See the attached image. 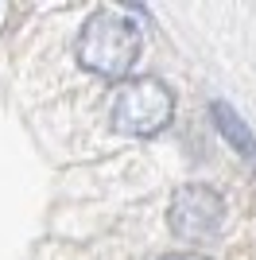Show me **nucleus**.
Returning a JSON list of instances; mask_svg holds the SVG:
<instances>
[{
    "instance_id": "nucleus-1",
    "label": "nucleus",
    "mask_w": 256,
    "mask_h": 260,
    "mask_svg": "<svg viewBox=\"0 0 256 260\" xmlns=\"http://www.w3.org/2000/svg\"><path fill=\"white\" fill-rule=\"evenodd\" d=\"M140 47H144V31L136 8H97L78 35L82 66L101 78H124L140 58Z\"/></svg>"
},
{
    "instance_id": "nucleus-2",
    "label": "nucleus",
    "mask_w": 256,
    "mask_h": 260,
    "mask_svg": "<svg viewBox=\"0 0 256 260\" xmlns=\"http://www.w3.org/2000/svg\"><path fill=\"white\" fill-rule=\"evenodd\" d=\"M175 113V98L159 78H132L113 98V124L128 136H151Z\"/></svg>"
},
{
    "instance_id": "nucleus-3",
    "label": "nucleus",
    "mask_w": 256,
    "mask_h": 260,
    "mask_svg": "<svg viewBox=\"0 0 256 260\" xmlns=\"http://www.w3.org/2000/svg\"><path fill=\"white\" fill-rule=\"evenodd\" d=\"M221 221H225V202L213 186L186 183L175 190V202H171V229H175V237L210 241V237H217Z\"/></svg>"
},
{
    "instance_id": "nucleus-4",
    "label": "nucleus",
    "mask_w": 256,
    "mask_h": 260,
    "mask_svg": "<svg viewBox=\"0 0 256 260\" xmlns=\"http://www.w3.org/2000/svg\"><path fill=\"white\" fill-rule=\"evenodd\" d=\"M210 113H213V124H217V132H221L225 140L233 144L241 155L256 159V136H252V128L245 124V117H241V113H237L229 101H221V98L210 105Z\"/></svg>"
},
{
    "instance_id": "nucleus-5",
    "label": "nucleus",
    "mask_w": 256,
    "mask_h": 260,
    "mask_svg": "<svg viewBox=\"0 0 256 260\" xmlns=\"http://www.w3.org/2000/svg\"><path fill=\"white\" fill-rule=\"evenodd\" d=\"M163 260H206V256H194V252H171V256H163Z\"/></svg>"
},
{
    "instance_id": "nucleus-6",
    "label": "nucleus",
    "mask_w": 256,
    "mask_h": 260,
    "mask_svg": "<svg viewBox=\"0 0 256 260\" xmlns=\"http://www.w3.org/2000/svg\"><path fill=\"white\" fill-rule=\"evenodd\" d=\"M4 20H8V8H4V4H0V23H4Z\"/></svg>"
}]
</instances>
